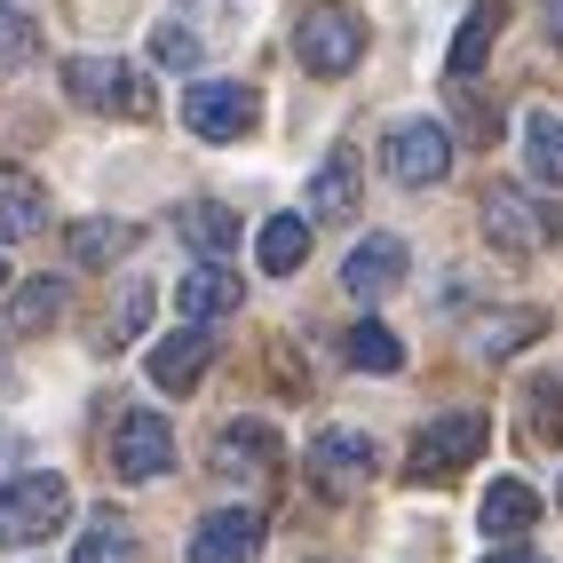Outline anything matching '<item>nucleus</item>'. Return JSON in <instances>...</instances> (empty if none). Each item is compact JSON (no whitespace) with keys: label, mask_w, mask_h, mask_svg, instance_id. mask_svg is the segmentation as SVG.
I'll list each match as a JSON object with an SVG mask.
<instances>
[{"label":"nucleus","mask_w":563,"mask_h":563,"mask_svg":"<svg viewBox=\"0 0 563 563\" xmlns=\"http://www.w3.org/2000/svg\"><path fill=\"white\" fill-rule=\"evenodd\" d=\"M302 476L318 500H357V484L373 476V437L365 429H318L310 453H302Z\"/></svg>","instance_id":"nucleus-5"},{"label":"nucleus","mask_w":563,"mask_h":563,"mask_svg":"<svg viewBox=\"0 0 563 563\" xmlns=\"http://www.w3.org/2000/svg\"><path fill=\"white\" fill-rule=\"evenodd\" d=\"M71 516V484L56 468H24L0 484V548H41L48 532H64Z\"/></svg>","instance_id":"nucleus-2"},{"label":"nucleus","mask_w":563,"mask_h":563,"mask_svg":"<svg viewBox=\"0 0 563 563\" xmlns=\"http://www.w3.org/2000/svg\"><path fill=\"white\" fill-rule=\"evenodd\" d=\"M342 357L357 365V373H405V342H397V333L389 325H350V342H342Z\"/></svg>","instance_id":"nucleus-24"},{"label":"nucleus","mask_w":563,"mask_h":563,"mask_svg":"<svg viewBox=\"0 0 563 563\" xmlns=\"http://www.w3.org/2000/svg\"><path fill=\"white\" fill-rule=\"evenodd\" d=\"M523 429H532V444H563V382H540V389H532Z\"/></svg>","instance_id":"nucleus-28"},{"label":"nucleus","mask_w":563,"mask_h":563,"mask_svg":"<svg viewBox=\"0 0 563 563\" xmlns=\"http://www.w3.org/2000/svg\"><path fill=\"white\" fill-rule=\"evenodd\" d=\"M71 563H135V532H128V516H96L80 548H71Z\"/></svg>","instance_id":"nucleus-26"},{"label":"nucleus","mask_w":563,"mask_h":563,"mask_svg":"<svg viewBox=\"0 0 563 563\" xmlns=\"http://www.w3.org/2000/svg\"><path fill=\"white\" fill-rule=\"evenodd\" d=\"M461 128H468V143H500V111L493 103H461Z\"/></svg>","instance_id":"nucleus-31"},{"label":"nucleus","mask_w":563,"mask_h":563,"mask_svg":"<svg viewBox=\"0 0 563 563\" xmlns=\"http://www.w3.org/2000/svg\"><path fill=\"white\" fill-rule=\"evenodd\" d=\"M350 214H357V152L333 143L310 175V222H350Z\"/></svg>","instance_id":"nucleus-16"},{"label":"nucleus","mask_w":563,"mask_h":563,"mask_svg":"<svg viewBox=\"0 0 563 563\" xmlns=\"http://www.w3.org/2000/svg\"><path fill=\"white\" fill-rule=\"evenodd\" d=\"M214 468L222 476H271L278 468V429L271 421H222L214 429Z\"/></svg>","instance_id":"nucleus-15"},{"label":"nucleus","mask_w":563,"mask_h":563,"mask_svg":"<svg viewBox=\"0 0 563 563\" xmlns=\"http://www.w3.org/2000/svg\"><path fill=\"white\" fill-rule=\"evenodd\" d=\"M64 88L88 111H143V88L128 80L120 56H64Z\"/></svg>","instance_id":"nucleus-11"},{"label":"nucleus","mask_w":563,"mask_h":563,"mask_svg":"<svg viewBox=\"0 0 563 563\" xmlns=\"http://www.w3.org/2000/svg\"><path fill=\"white\" fill-rule=\"evenodd\" d=\"M532 563H540V555H532Z\"/></svg>","instance_id":"nucleus-37"},{"label":"nucleus","mask_w":563,"mask_h":563,"mask_svg":"<svg viewBox=\"0 0 563 563\" xmlns=\"http://www.w3.org/2000/svg\"><path fill=\"white\" fill-rule=\"evenodd\" d=\"M540 32H548V41L563 48V0H540Z\"/></svg>","instance_id":"nucleus-32"},{"label":"nucleus","mask_w":563,"mask_h":563,"mask_svg":"<svg viewBox=\"0 0 563 563\" xmlns=\"http://www.w3.org/2000/svg\"><path fill=\"white\" fill-rule=\"evenodd\" d=\"M412 271V254L397 231H365L350 254H342V286H350V302H382V294H397Z\"/></svg>","instance_id":"nucleus-8"},{"label":"nucleus","mask_w":563,"mask_h":563,"mask_svg":"<svg viewBox=\"0 0 563 563\" xmlns=\"http://www.w3.org/2000/svg\"><path fill=\"white\" fill-rule=\"evenodd\" d=\"M152 64H159V71H191V64H199V41H191L183 24H159V32H152Z\"/></svg>","instance_id":"nucleus-29"},{"label":"nucleus","mask_w":563,"mask_h":563,"mask_svg":"<svg viewBox=\"0 0 563 563\" xmlns=\"http://www.w3.org/2000/svg\"><path fill=\"white\" fill-rule=\"evenodd\" d=\"M239 302H246V278L231 271V262H199V271L175 286V310L191 318V325H214V318H231Z\"/></svg>","instance_id":"nucleus-13"},{"label":"nucleus","mask_w":563,"mask_h":563,"mask_svg":"<svg viewBox=\"0 0 563 563\" xmlns=\"http://www.w3.org/2000/svg\"><path fill=\"white\" fill-rule=\"evenodd\" d=\"M111 468H120L128 484H152L175 468V429L159 421V412H120V437H111Z\"/></svg>","instance_id":"nucleus-9"},{"label":"nucleus","mask_w":563,"mask_h":563,"mask_svg":"<svg viewBox=\"0 0 563 563\" xmlns=\"http://www.w3.org/2000/svg\"><path fill=\"white\" fill-rule=\"evenodd\" d=\"M523 167H532V183H555L563 191V120L555 111H532V120H523Z\"/></svg>","instance_id":"nucleus-23"},{"label":"nucleus","mask_w":563,"mask_h":563,"mask_svg":"<svg viewBox=\"0 0 563 563\" xmlns=\"http://www.w3.org/2000/svg\"><path fill=\"white\" fill-rule=\"evenodd\" d=\"M207 365H214V325H175L167 342L152 350V389L191 397V389L207 382Z\"/></svg>","instance_id":"nucleus-10"},{"label":"nucleus","mask_w":563,"mask_h":563,"mask_svg":"<svg viewBox=\"0 0 563 563\" xmlns=\"http://www.w3.org/2000/svg\"><path fill=\"white\" fill-rule=\"evenodd\" d=\"M540 523V493L523 476H500V484H484V500H476V532L484 540H523Z\"/></svg>","instance_id":"nucleus-14"},{"label":"nucleus","mask_w":563,"mask_h":563,"mask_svg":"<svg viewBox=\"0 0 563 563\" xmlns=\"http://www.w3.org/2000/svg\"><path fill=\"white\" fill-rule=\"evenodd\" d=\"M41 222H48V191H41L24 167H0V246L32 239Z\"/></svg>","instance_id":"nucleus-18"},{"label":"nucleus","mask_w":563,"mask_h":563,"mask_svg":"<svg viewBox=\"0 0 563 563\" xmlns=\"http://www.w3.org/2000/svg\"><path fill=\"white\" fill-rule=\"evenodd\" d=\"M484 563H532V555H523V548H500V555H484Z\"/></svg>","instance_id":"nucleus-33"},{"label":"nucleus","mask_w":563,"mask_h":563,"mask_svg":"<svg viewBox=\"0 0 563 563\" xmlns=\"http://www.w3.org/2000/svg\"><path fill=\"white\" fill-rule=\"evenodd\" d=\"M555 500H563V484H555Z\"/></svg>","instance_id":"nucleus-35"},{"label":"nucleus","mask_w":563,"mask_h":563,"mask_svg":"<svg viewBox=\"0 0 563 563\" xmlns=\"http://www.w3.org/2000/svg\"><path fill=\"white\" fill-rule=\"evenodd\" d=\"M254 548H262V516L254 508H214L191 532V563H254Z\"/></svg>","instance_id":"nucleus-12"},{"label":"nucleus","mask_w":563,"mask_h":563,"mask_svg":"<svg viewBox=\"0 0 563 563\" xmlns=\"http://www.w3.org/2000/svg\"><path fill=\"white\" fill-rule=\"evenodd\" d=\"M32 56V16L24 9H9V0H0V71H16Z\"/></svg>","instance_id":"nucleus-30"},{"label":"nucleus","mask_w":563,"mask_h":563,"mask_svg":"<svg viewBox=\"0 0 563 563\" xmlns=\"http://www.w3.org/2000/svg\"><path fill=\"white\" fill-rule=\"evenodd\" d=\"M64 302H71L64 278H24V286L9 294V325H16V333H48V325L64 318Z\"/></svg>","instance_id":"nucleus-22"},{"label":"nucleus","mask_w":563,"mask_h":563,"mask_svg":"<svg viewBox=\"0 0 563 563\" xmlns=\"http://www.w3.org/2000/svg\"><path fill=\"white\" fill-rule=\"evenodd\" d=\"M563 239V207L540 199L532 183H493L484 191V246H500L508 262H532Z\"/></svg>","instance_id":"nucleus-1"},{"label":"nucleus","mask_w":563,"mask_h":563,"mask_svg":"<svg viewBox=\"0 0 563 563\" xmlns=\"http://www.w3.org/2000/svg\"><path fill=\"white\" fill-rule=\"evenodd\" d=\"M500 24H508V0H476V9L461 16V32H453V80H461V71H476L484 56H493Z\"/></svg>","instance_id":"nucleus-21"},{"label":"nucleus","mask_w":563,"mask_h":563,"mask_svg":"<svg viewBox=\"0 0 563 563\" xmlns=\"http://www.w3.org/2000/svg\"><path fill=\"white\" fill-rule=\"evenodd\" d=\"M254 262L271 278H294L310 262V214H271V222H262V239H254Z\"/></svg>","instance_id":"nucleus-19"},{"label":"nucleus","mask_w":563,"mask_h":563,"mask_svg":"<svg viewBox=\"0 0 563 563\" xmlns=\"http://www.w3.org/2000/svg\"><path fill=\"white\" fill-rule=\"evenodd\" d=\"M548 333V310H500V318H484L476 333H468V350L493 365V357H516L523 342H540Z\"/></svg>","instance_id":"nucleus-20"},{"label":"nucleus","mask_w":563,"mask_h":563,"mask_svg":"<svg viewBox=\"0 0 563 563\" xmlns=\"http://www.w3.org/2000/svg\"><path fill=\"white\" fill-rule=\"evenodd\" d=\"M128 246H135V222H111V214L71 222V262H120Z\"/></svg>","instance_id":"nucleus-25"},{"label":"nucleus","mask_w":563,"mask_h":563,"mask_svg":"<svg viewBox=\"0 0 563 563\" xmlns=\"http://www.w3.org/2000/svg\"><path fill=\"white\" fill-rule=\"evenodd\" d=\"M294 56H302V71H318V80H342V71L365 64V16L318 0V9L294 24Z\"/></svg>","instance_id":"nucleus-4"},{"label":"nucleus","mask_w":563,"mask_h":563,"mask_svg":"<svg viewBox=\"0 0 563 563\" xmlns=\"http://www.w3.org/2000/svg\"><path fill=\"white\" fill-rule=\"evenodd\" d=\"M484 444H493V421H484V412H437V421L412 437L405 476L412 484H453L468 461H484Z\"/></svg>","instance_id":"nucleus-3"},{"label":"nucleus","mask_w":563,"mask_h":563,"mask_svg":"<svg viewBox=\"0 0 563 563\" xmlns=\"http://www.w3.org/2000/svg\"><path fill=\"white\" fill-rule=\"evenodd\" d=\"M143 318H152V286H128L120 294V302H111V318H103V333H96V350H120V342H135V333H143Z\"/></svg>","instance_id":"nucleus-27"},{"label":"nucleus","mask_w":563,"mask_h":563,"mask_svg":"<svg viewBox=\"0 0 563 563\" xmlns=\"http://www.w3.org/2000/svg\"><path fill=\"white\" fill-rule=\"evenodd\" d=\"M175 231H183V246H191L199 262H231V246H239V214H231V199H191L175 214Z\"/></svg>","instance_id":"nucleus-17"},{"label":"nucleus","mask_w":563,"mask_h":563,"mask_svg":"<svg viewBox=\"0 0 563 563\" xmlns=\"http://www.w3.org/2000/svg\"><path fill=\"white\" fill-rule=\"evenodd\" d=\"M382 167H389V183H405V191H429V183L453 175V135L437 120H397L389 143H382Z\"/></svg>","instance_id":"nucleus-6"},{"label":"nucleus","mask_w":563,"mask_h":563,"mask_svg":"<svg viewBox=\"0 0 563 563\" xmlns=\"http://www.w3.org/2000/svg\"><path fill=\"white\" fill-rule=\"evenodd\" d=\"M0 278H9V271H0Z\"/></svg>","instance_id":"nucleus-36"},{"label":"nucleus","mask_w":563,"mask_h":563,"mask_svg":"<svg viewBox=\"0 0 563 563\" xmlns=\"http://www.w3.org/2000/svg\"><path fill=\"white\" fill-rule=\"evenodd\" d=\"M262 120V96L254 88H231V80H199L191 96H183V128H191L199 143H246Z\"/></svg>","instance_id":"nucleus-7"},{"label":"nucleus","mask_w":563,"mask_h":563,"mask_svg":"<svg viewBox=\"0 0 563 563\" xmlns=\"http://www.w3.org/2000/svg\"><path fill=\"white\" fill-rule=\"evenodd\" d=\"M0 389H9V365H0Z\"/></svg>","instance_id":"nucleus-34"}]
</instances>
